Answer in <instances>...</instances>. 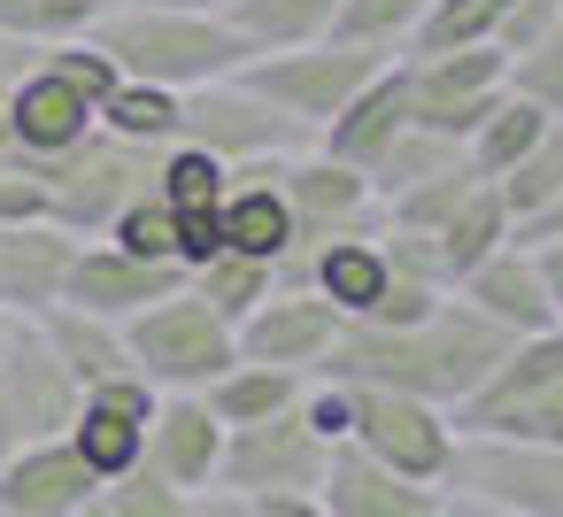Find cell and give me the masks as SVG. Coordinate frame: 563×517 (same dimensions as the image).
<instances>
[{
  "label": "cell",
  "instance_id": "6da1fadb",
  "mask_svg": "<svg viewBox=\"0 0 563 517\" xmlns=\"http://www.w3.org/2000/svg\"><path fill=\"white\" fill-rule=\"evenodd\" d=\"M509 332L486 324L463 294H448L424 324H347L332 363L317 378H347V386H386V394H417L455 409L494 363H501Z\"/></svg>",
  "mask_w": 563,
  "mask_h": 517
},
{
  "label": "cell",
  "instance_id": "7a4b0ae2",
  "mask_svg": "<svg viewBox=\"0 0 563 517\" xmlns=\"http://www.w3.org/2000/svg\"><path fill=\"white\" fill-rule=\"evenodd\" d=\"M124 78L140 86H170V94H194V86H217L232 70H247V40L224 24V16H201V9H163V0H109L86 32Z\"/></svg>",
  "mask_w": 563,
  "mask_h": 517
},
{
  "label": "cell",
  "instance_id": "3957f363",
  "mask_svg": "<svg viewBox=\"0 0 563 517\" xmlns=\"http://www.w3.org/2000/svg\"><path fill=\"white\" fill-rule=\"evenodd\" d=\"M124 348H132V371L155 394H209L240 363V332L194 286H178V294L147 301L140 317H124Z\"/></svg>",
  "mask_w": 563,
  "mask_h": 517
},
{
  "label": "cell",
  "instance_id": "277c9868",
  "mask_svg": "<svg viewBox=\"0 0 563 517\" xmlns=\"http://www.w3.org/2000/svg\"><path fill=\"white\" fill-rule=\"evenodd\" d=\"M155 170H163V147H140V140H117V132H93V140H78L70 155L40 163L32 178L47 186L63 232L101 240L140 194H155Z\"/></svg>",
  "mask_w": 563,
  "mask_h": 517
},
{
  "label": "cell",
  "instance_id": "5b68a950",
  "mask_svg": "<svg viewBox=\"0 0 563 517\" xmlns=\"http://www.w3.org/2000/svg\"><path fill=\"white\" fill-rule=\"evenodd\" d=\"M401 55H371V47H347V40H309V47H278V55H247L240 86L263 94L278 117H294L309 140Z\"/></svg>",
  "mask_w": 563,
  "mask_h": 517
},
{
  "label": "cell",
  "instance_id": "8992f818",
  "mask_svg": "<svg viewBox=\"0 0 563 517\" xmlns=\"http://www.w3.org/2000/svg\"><path fill=\"white\" fill-rule=\"evenodd\" d=\"M347 440L371 463H386L417 486H440V494H448V471H455V448H463L455 409L417 402V394H386V386H347Z\"/></svg>",
  "mask_w": 563,
  "mask_h": 517
},
{
  "label": "cell",
  "instance_id": "52a82bcc",
  "mask_svg": "<svg viewBox=\"0 0 563 517\" xmlns=\"http://www.w3.org/2000/svg\"><path fill=\"white\" fill-rule=\"evenodd\" d=\"M409 63V124L471 147V132L501 109L509 94V55L486 47H448V55H401Z\"/></svg>",
  "mask_w": 563,
  "mask_h": 517
},
{
  "label": "cell",
  "instance_id": "ba28073f",
  "mask_svg": "<svg viewBox=\"0 0 563 517\" xmlns=\"http://www.w3.org/2000/svg\"><path fill=\"white\" fill-rule=\"evenodd\" d=\"M309 394V386H301ZM324 463H332V440L309 425V409L294 402V409H278V417H263V425H232L224 432V471H217V486H232V494H247V502H263V494H317L324 486Z\"/></svg>",
  "mask_w": 563,
  "mask_h": 517
},
{
  "label": "cell",
  "instance_id": "9c48e42d",
  "mask_svg": "<svg viewBox=\"0 0 563 517\" xmlns=\"http://www.w3.org/2000/svg\"><path fill=\"white\" fill-rule=\"evenodd\" d=\"M178 140L201 147V155H217L224 170H240V163H278V155L309 147V132H301L294 117H278L263 94H247L240 70L217 78V86H194V94H186V109H178Z\"/></svg>",
  "mask_w": 563,
  "mask_h": 517
},
{
  "label": "cell",
  "instance_id": "30bf717a",
  "mask_svg": "<svg viewBox=\"0 0 563 517\" xmlns=\"http://www.w3.org/2000/svg\"><path fill=\"white\" fill-rule=\"evenodd\" d=\"M271 178H278V194H286V209H294V248H317V240H332V232H363V224H386V209H378V194H371V170H355V163H340V155H324L317 140L309 147H294V155H278L271 163ZM286 248V255H294Z\"/></svg>",
  "mask_w": 563,
  "mask_h": 517
},
{
  "label": "cell",
  "instance_id": "8fae6325",
  "mask_svg": "<svg viewBox=\"0 0 563 517\" xmlns=\"http://www.w3.org/2000/svg\"><path fill=\"white\" fill-rule=\"evenodd\" d=\"M340 332H347V317H340L324 294H309V286H271V294L240 317V355L317 378V371L332 363Z\"/></svg>",
  "mask_w": 563,
  "mask_h": 517
},
{
  "label": "cell",
  "instance_id": "7c38bea8",
  "mask_svg": "<svg viewBox=\"0 0 563 517\" xmlns=\"http://www.w3.org/2000/svg\"><path fill=\"white\" fill-rule=\"evenodd\" d=\"M448 494H478L525 517H563V448H525V440H463Z\"/></svg>",
  "mask_w": 563,
  "mask_h": 517
},
{
  "label": "cell",
  "instance_id": "4fadbf2b",
  "mask_svg": "<svg viewBox=\"0 0 563 517\" xmlns=\"http://www.w3.org/2000/svg\"><path fill=\"white\" fill-rule=\"evenodd\" d=\"M78 394H86V386H78L70 363L47 348V332H40L32 317H16L9 340H0V402H9V417L24 425V440H55V432H70Z\"/></svg>",
  "mask_w": 563,
  "mask_h": 517
},
{
  "label": "cell",
  "instance_id": "5bb4252c",
  "mask_svg": "<svg viewBox=\"0 0 563 517\" xmlns=\"http://www.w3.org/2000/svg\"><path fill=\"white\" fill-rule=\"evenodd\" d=\"M101 132V101L93 94H78L70 78H55L47 63L40 70H24L16 86H9V155L24 163V170H40V163H55V155H70L78 140H93Z\"/></svg>",
  "mask_w": 563,
  "mask_h": 517
},
{
  "label": "cell",
  "instance_id": "9a60e30c",
  "mask_svg": "<svg viewBox=\"0 0 563 517\" xmlns=\"http://www.w3.org/2000/svg\"><path fill=\"white\" fill-rule=\"evenodd\" d=\"M147 417H155V386H147L140 371H124V378H101V386L78 394V417H70L63 440H70V448L93 463V479L109 486V479H124V471L140 463Z\"/></svg>",
  "mask_w": 563,
  "mask_h": 517
},
{
  "label": "cell",
  "instance_id": "2e32d148",
  "mask_svg": "<svg viewBox=\"0 0 563 517\" xmlns=\"http://www.w3.org/2000/svg\"><path fill=\"white\" fill-rule=\"evenodd\" d=\"M563 378V324H548V332H525V340H509L501 348V363L455 402V432L463 440H486V432H501L525 402H540L548 386Z\"/></svg>",
  "mask_w": 563,
  "mask_h": 517
},
{
  "label": "cell",
  "instance_id": "e0dca14e",
  "mask_svg": "<svg viewBox=\"0 0 563 517\" xmlns=\"http://www.w3.org/2000/svg\"><path fill=\"white\" fill-rule=\"evenodd\" d=\"M101 502L93 463L55 432V440H24L0 463V517H78Z\"/></svg>",
  "mask_w": 563,
  "mask_h": 517
},
{
  "label": "cell",
  "instance_id": "ac0fdd59",
  "mask_svg": "<svg viewBox=\"0 0 563 517\" xmlns=\"http://www.w3.org/2000/svg\"><path fill=\"white\" fill-rule=\"evenodd\" d=\"M224 417L209 409V394H155V417H147V448L140 463H155L170 486L186 494H209L217 471H224Z\"/></svg>",
  "mask_w": 563,
  "mask_h": 517
},
{
  "label": "cell",
  "instance_id": "d6986e66",
  "mask_svg": "<svg viewBox=\"0 0 563 517\" xmlns=\"http://www.w3.org/2000/svg\"><path fill=\"white\" fill-rule=\"evenodd\" d=\"M186 286V271H170V263H140V255H124L117 240H78V255H70V278H63V301H78V309H93V317H140L147 301H163V294H178Z\"/></svg>",
  "mask_w": 563,
  "mask_h": 517
},
{
  "label": "cell",
  "instance_id": "ffe728a7",
  "mask_svg": "<svg viewBox=\"0 0 563 517\" xmlns=\"http://www.w3.org/2000/svg\"><path fill=\"white\" fill-rule=\"evenodd\" d=\"M455 294H463V301H471V309H478L486 324H501L509 340L563 324V317H555V301H548L540 255H532V248H517V240H509V248H494V255H486V263H478V271H471L463 286H455Z\"/></svg>",
  "mask_w": 563,
  "mask_h": 517
},
{
  "label": "cell",
  "instance_id": "44dd1931",
  "mask_svg": "<svg viewBox=\"0 0 563 517\" xmlns=\"http://www.w3.org/2000/svg\"><path fill=\"white\" fill-rule=\"evenodd\" d=\"M78 232H63L55 217L40 224H0V309L9 317H40L47 301H63Z\"/></svg>",
  "mask_w": 563,
  "mask_h": 517
},
{
  "label": "cell",
  "instance_id": "7402d4cb",
  "mask_svg": "<svg viewBox=\"0 0 563 517\" xmlns=\"http://www.w3.org/2000/svg\"><path fill=\"white\" fill-rule=\"evenodd\" d=\"M294 209H286V194H278V178H271V163H240L232 170V186H224V209H217V248H240V255H255V263H286V248H294Z\"/></svg>",
  "mask_w": 563,
  "mask_h": 517
},
{
  "label": "cell",
  "instance_id": "603a6c76",
  "mask_svg": "<svg viewBox=\"0 0 563 517\" xmlns=\"http://www.w3.org/2000/svg\"><path fill=\"white\" fill-rule=\"evenodd\" d=\"M324 509L332 517H432L440 509V486H417V479H401V471H386V463H371L355 440H340L332 448V463H324Z\"/></svg>",
  "mask_w": 563,
  "mask_h": 517
},
{
  "label": "cell",
  "instance_id": "cb8c5ba5",
  "mask_svg": "<svg viewBox=\"0 0 563 517\" xmlns=\"http://www.w3.org/2000/svg\"><path fill=\"white\" fill-rule=\"evenodd\" d=\"M401 132H409V63H386V70L317 132V147L340 155V163H355V170H371Z\"/></svg>",
  "mask_w": 563,
  "mask_h": 517
},
{
  "label": "cell",
  "instance_id": "d4e9b609",
  "mask_svg": "<svg viewBox=\"0 0 563 517\" xmlns=\"http://www.w3.org/2000/svg\"><path fill=\"white\" fill-rule=\"evenodd\" d=\"M224 186H232V170H224L217 155H201V147H186V140L163 147L155 194H163V209H170L178 232H186V271L217 255V209H224Z\"/></svg>",
  "mask_w": 563,
  "mask_h": 517
},
{
  "label": "cell",
  "instance_id": "484cf974",
  "mask_svg": "<svg viewBox=\"0 0 563 517\" xmlns=\"http://www.w3.org/2000/svg\"><path fill=\"white\" fill-rule=\"evenodd\" d=\"M32 324L47 332V348L70 363L78 386H101V378H124V371H132V348H124V324H117V317H93V309H78V301H47Z\"/></svg>",
  "mask_w": 563,
  "mask_h": 517
},
{
  "label": "cell",
  "instance_id": "4316f807",
  "mask_svg": "<svg viewBox=\"0 0 563 517\" xmlns=\"http://www.w3.org/2000/svg\"><path fill=\"white\" fill-rule=\"evenodd\" d=\"M332 16H340V0H232V9H224V24H232L255 55L332 40Z\"/></svg>",
  "mask_w": 563,
  "mask_h": 517
},
{
  "label": "cell",
  "instance_id": "83f0119b",
  "mask_svg": "<svg viewBox=\"0 0 563 517\" xmlns=\"http://www.w3.org/2000/svg\"><path fill=\"white\" fill-rule=\"evenodd\" d=\"M432 240H440L448 278L463 286V278H471L494 248H509V240H517V217H509V201H501V194H494V178H486V186H478V194H471V201H463V209L432 232Z\"/></svg>",
  "mask_w": 563,
  "mask_h": 517
},
{
  "label": "cell",
  "instance_id": "f1b7e54d",
  "mask_svg": "<svg viewBox=\"0 0 563 517\" xmlns=\"http://www.w3.org/2000/svg\"><path fill=\"white\" fill-rule=\"evenodd\" d=\"M301 371H278V363H232L217 386H209V409L224 417V425H263V417H278V409H294L301 402Z\"/></svg>",
  "mask_w": 563,
  "mask_h": 517
},
{
  "label": "cell",
  "instance_id": "f546056e",
  "mask_svg": "<svg viewBox=\"0 0 563 517\" xmlns=\"http://www.w3.org/2000/svg\"><path fill=\"white\" fill-rule=\"evenodd\" d=\"M478 186H486V170H478L471 155H455L448 170H432V178L401 186V194H394V201H378V209H386V224H401V232H440V224L478 194Z\"/></svg>",
  "mask_w": 563,
  "mask_h": 517
},
{
  "label": "cell",
  "instance_id": "4dcf8cb0",
  "mask_svg": "<svg viewBox=\"0 0 563 517\" xmlns=\"http://www.w3.org/2000/svg\"><path fill=\"white\" fill-rule=\"evenodd\" d=\"M186 286H194V294H201L232 332H240V317L278 286V271H271V263H255V255H240V248H217L209 263H194V271H186Z\"/></svg>",
  "mask_w": 563,
  "mask_h": 517
},
{
  "label": "cell",
  "instance_id": "1f68e13d",
  "mask_svg": "<svg viewBox=\"0 0 563 517\" xmlns=\"http://www.w3.org/2000/svg\"><path fill=\"white\" fill-rule=\"evenodd\" d=\"M178 109H186V94L124 78V86L101 101V132H117V140H140V147H178Z\"/></svg>",
  "mask_w": 563,
  "mask_h": 517
},
{
  "label": "cell",
  "instance_id": "d6a6232c",
  "mask_svg": "<svg viewBox=\"0 0 563 517\" xmlns=\"http://www.w3.org/2000/svg\"><path fill=\"white\" fill-rule=\"evenodd\" d=\"M548 132H555V117H548V109H532L525 94H501V109H494V117L471 132V147H463V155H471L486 178H501V170H509L517 155H532Z\"/></svg>",
  "mask_w": 563,
  "mask_h": 517
},
{
  "label": "cell",
  "instance_id": "836d02e7",
  "mask_svg": "<svg viewBox=\"0 0 563 517\" xmlns=\"http://www.w3.org/2000/svg\"><path fill=\"white\" fill-rule=\"evenodd\" d=\"M432 0H340V16H332V40L347 47H371V55H409L417 24H424Z\"/></svg>",
  "mask_w": 563,
  "mask_h": 517
},
{
  "label": "cell",
  "instance_id": "e575fe53",
  "mask_svg": "<svg viewBox=\"0 0 563 517\" xmlns=\"http://www.w3.org/2000/svg\"><path fill=\"white\" fill-rule=\"evenodd\" d=\"M501 16H509V0H432V9H424V24H417V40H409V55L486 47V40L501 32Z\"/></svg>",
  "mask_w": 563,
  "mask_h": 517
},
{
  "label": "cell",
  "instance_id": "d590c367",
  "mask_svg": "<svg viewBox=\"0 0 563 517\" xmlns=\"http://www.w3.org/2000/svg\"><path fill=\"white\" fill-rule=\"evenodd\" d=\"M101 240H117V248L140 255V263H170V271H186V232H178V217L163 209V194H140Z\"/></svg>",
  "mask_w": 563,
  "mask_h": 517
},
{
  "label": "cell",
  "instance_id": "8d00e7d4",
  "mask_svg": "<svg viewBox=\"0 0 563 517\" xmlns=\"http://www.w3.org/2000/svg\"><path fill=\"white\" fill-rule=\"evenodd\" d=\"M494 194L509 201V217H517V224H525V217H540V209L563 194V124H555L532 155H517V163L494 178Z\"/></svg>",
  "mask_w": 563,
  "mask_h": 517
},
{
  "label": "cell",
  "instance_id": "74e56055",
  "mask_svg": "<svg viewBox=\"0 0 563 517\" xmlns=\"http://www.w3.org/2000/svg\"><path fill=\"white\" fill-rule=\"evenodd\" d=\"M455 155H463L455 140H440V132H417V124H409V132H401V140H394V147L371 163V194H378V201H394L401 186H417V178L448 170Z\"/></svg>",
  "mask_w": 563,
  "mask_h": 517
},
{
  "label": "cell",
  "instance_id": "f35d334b",
  "mask_svg": "<svg viewBox=\"0 0 563 517\" xmlns=\"http://www.w3.org/2000/svg\"><path fill=\"white\" fill-rule=\"evenodd\" d=\"M194 502H201V494L170 486L155 463H132L124 479L101 486V517H194Z\"/></svg>",
  "mask_w": 563,
  "mask_h": 517
},
{
  "label": "cell",
  "instance_id": "ab89813d",
  "mask_svg": "<svg viewBox=\"0 0 563 517\" xmlns=\"http://www.w3.org/2000/svg\"><path fill=\"white\" fill-rule=\"evenodd\" d=\"M509 94H525L532 109H548L563 124V24L548 40H532L525 55H509Z\"/></svg>",
  "mask_w": 563,
  "mask_h": 517
},
{
  "label": "cell",
  "instance_id": "60d3db41",
  "mask_svg": "<svg viewBox=\"0 0 563 517\" xmlns=\"http://www.w3.org/2000/svg\"><path fill=\"white\" fill-rule=\"evenodd\" d=\"M40 217H55V201H47V186L0 147V224H40Z\"/></svg>",
  "mask_w": 563,
  "mask_h": 517
},
{
  "label": "cell",
  "instance_id": "b9f144b4",
  "mask_svg": "<svg viewBox=\"0 0 563 517\" xmlns=\"http://www.w3.org/2000/svg\"><path fill=\"white\" fill-rule=\"evenodd\" d=\"M486 440H525V448H563V378L540 394V402H525L501 432H486Z\"/></svg>",
  "mask_w": 563,
  "mask_h": 517
},
{
  "label": "cell",
  "instance_id": "7bdbcfd3",
  "mask_svg": "<svg viewBox=\"0 0 563 517\" xmlns=\"http://www.w3.org/2000/svg\"><path fill=\"white\" fill-rule=\"evenodd\" d=\"M555 24H563V0H509V16H501L494 47H501V55H525V47L548 40Z\"/></svg>",
  "mask_w": 563,
  "mask_h": 517
},
{
  "label": "cell",
  "instance_id": "ee69618b",
  "mask_svg": "<svg viewBox=\"0 0 563 517\" xmlns=\"http://www.w3.org/2000/svg\"><path fill=\"white\" fill-rule=\"evenodd\" d=\"M548 240H563V194H555L540 217H525V224H517V248H548Z\"/></svg>",
  "mask_w": 563,
  "mask_h": 517
},
{
  "label": "cell",
  "instance_id": "f6af8a7d",
  "mask_svg": "<svg viewBox=\"0 0 563 517\" xmlns=\"http://www.w3.org/2000/svg\"><path fill=\"white\" fill-rule=\"evenodd\" d=\"M194 517H263V502H247V494H232V486H209V494L194 502Z\"/></svg>",
  "mask_w": 563,
  "mask_h": 517
},
{
  "label": "cell",
  "instance_id": "bcb514c9",
  "mask_svg": "<svg viewBox=\"0 0 563 517\" xmlns=\"http://www.w3.org/2000/svg\"><path fill=\"white\" fill-rule=\"evenodd\" d=\"M263 517H332L324 494H263Z\"/></svg>",
  "mask_w": 563,
  "mask_h": 517
},
{
  "label": "cell",
  "instance_id": "7dc6e473",
  "mask_svg": "<svg viewBox=\"0 0 563 517\" xmlns=\"http://www.w3.org/2000/svg\"><path fill=\"white\" fill-rule=\"evenodd\" d=\"M540 255V278H548V301H555V317H563V240H548V248H532Z\"/></svg>",
  "mask_w": 563,
  "mask_h": 517
},
{
  "label": "cell",
  "instance_id": "c3c4849f",
  "mask_svg": "<svg viewBox=\"0 0 563 517\" xmlns=\"http://www.w3.org/2000/svg\"><path fill=\"white\" fill-rule=\"evenodd\" d=\"M455 517H525V509H501V502H478V494H448Z\"/></svg>",
  "mask_w": 563,
  "mask_h": 517
},
{
  "label": "cell",
  "instance_id": "681fc988",
  "mask_svg": "<svg viewBox=\"0 0 563 517\" xmlns=\"http://www.w3.org/2000/svg\"><path fill=\"white\" fill-rule=\"evenodd\" d=\"M16 448H24V425H16V417H9V402H0V463H9V455H16Z\"/></svg>",
  "mask_w": 563,
  "mask_h": 517
},
{
  "label": "cell",
  "instance_id": "f907efd6",
  "mask_svg": "<svg viewBox=\"0 0 563 517\" xmlns=\"http://www.w3.org/2000/svg\"><path fill=\"white\" fill-rule=\"evenodd\" d=\"M163 9H201V16H224L232 0H163Z\"/></svg>",
  "mask_w": 563,
  "mask_h": 517
},
{
  "label": "cell",
  "instance_id": "816d5d0a",
  "mask_svg": "<svg viewBox=\"0 0 563 517\" xmlns=\"http://www.w3.org/2000/svg\"><path fill=\"white\" fill-rule=\"evenodd\" d=\"M0 147H9V86H0Z\"/></svg>",
  "mask_w": 563,
  "mask_h": 517
},
{
  "label": "cell",
  "instance_id": "f5cc1de1",
  "mask_svg": "<svg viewBox=\"0 0 563 517\" xmlns=\"http://www.w3.org/2000/svg\"><path fill=\"white\" fill-rule=\"evenodd\" d=\"M9 324H16V317H9V309H0V340H9Z\"/></svg>",
  "mask_w": 563,
  "mask_h": 517
},
{
  "label": "cell",
  "instance_id": "db71d44e",
  "mask_svg": "<svg viewBox=\"0 0 563 517\" xmlns=\"http://www.w3.org/2000/svg\"><path fill=\"white\" fill-rule=\"evenodd\" d=\"M78 517H101V502H93V509H78Z\"/></svg>",
  "mask_w": 563,
  "mask_h": 517
}]
</instances>
